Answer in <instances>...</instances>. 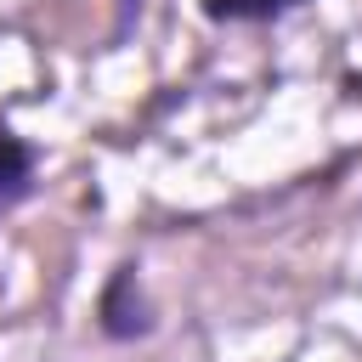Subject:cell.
<instances>
[{"label":"cell","instance_id":"1","mask_svg":"<svg viewBox=\"0 0 362 362\" xmlns=\"http://www.w3.org/2000/svg\"><path fill=\"white\" fill-rule=\"evenodd\" d=\"M96 328H102V339H113V345L153 334V300H147V288H141V266H136V260H119V266L107 272V283H102V294H96Z\"/></svg>","mask_w":362,"mask_h":362},{"label":"cell","instance_id":"2","mask_svg":"<svg viewBox=\"0 0 362 362\" xmlns=\"http://www.w3.org/2000/svg\"><path fill=\"white\" fill-rule=\"evenodd\" d=\"M34 187H40V147L0 119V221L11 209H23L34 198Z\"/></svg>","mask_w":362,"mask_h":362},{"label":"cell","instance_id":"3","mask_svg":"<svg viewBox=\"0 0 362 362\" xmlns=\"http://www.w3.org/2000/svg\"><path fill=\"white\" fill-rule=\"evenodd\" d=\"M300 6H311V0H204V17L209 23H277Z\"/></svg>","mask_w":362,"mask_h":362},{"label":"cell","instance_id":"4","mask_svg":"<svg viewBox=\"0 0 362 362\" xmlns=\"http://www.w3.org/2000/svg\"><path fill=\"white\" fill-rule=\"evenodd\" d=\"M141 11H147V0H113V34H107V40H113V45L130 40L136 23H141Z\"/></svg>","mask_w":362,"mask_h":362}]
</instances>
